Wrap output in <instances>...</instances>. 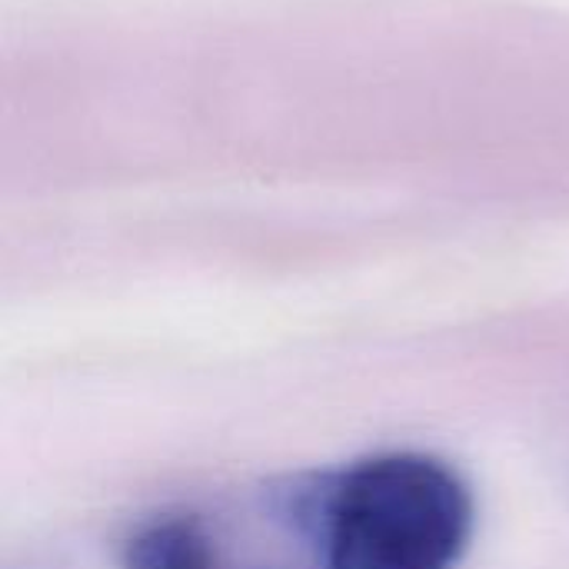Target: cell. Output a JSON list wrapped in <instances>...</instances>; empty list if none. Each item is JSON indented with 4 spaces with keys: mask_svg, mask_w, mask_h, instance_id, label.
<instances>
[{
    "mask_svg": "<svg viewBox=\"0 0 569 569\" xmlns=\"http://www.w3.org/2000/svg\"><path fill=\"white\" fill-rule=\"evenodd\" d=\"M317 517L320 569H453L477 507L453 467L393 450L323 480Z\"/></svg>",
    "mask_w": 569,
    "mask_h": 569,
    "instance_id": "cell-1",
    "label": "cell"
},
{
    "mask_svg": "<svg viewBox=\"0 0 569 569\" xmlns=\"http://www.w3.org/2000/svg\"><path fill=\"white\" fill-rule=\"evenodd\" d=\"M123 569H233L197 513H163L140 523L120 553Z\"/></svg>",
    "mask_w": 569,
    "mask_h": 569,
    "instance_id": "cell-2",
    "label": "cell"
}]
</instances>
